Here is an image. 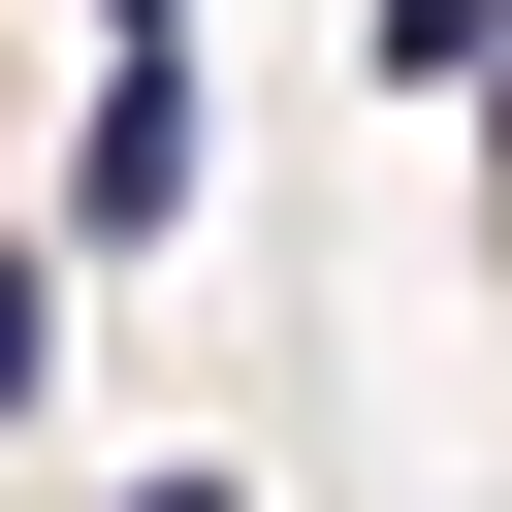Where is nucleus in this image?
Instances as JSON below:
<instances>
[{
    "mask_svg": "<svg viewBox=\"0 0 512 512\" xmlns=\"http://www.w3.org/2000/svg\"><path fill=\"white\" fill-rule=\"evenodd\" d=\"M128 512H256V480H128Z\"/></svg>",
    "mask_w": 512,
    "mask_h": 512,
    "instance_id": "obj_4",
    "label": "nucleus"
},
{
    "mask_svg": "<svg viewBox=\"0 0 512 512\" xmlns=\"http://www.w3.org/2000/svg\"><path fill=\"white\" fill-rule=\"evenodd\" d=\"M384 96H480L512 128V0H384Z\"/></svg>",
    "mask_w": 512,
    "mask_h": 512,
    "instance_id": "obj_2",
    "label": "nucleus"
},
{
    "mask_svg": "<svg viewBox=\"0 0 512 512\" xmlns=\"http://www.w3.org/2000/svg\"><path fill=\"white\" fill-rule=\"evenodd\" d=\"M32 384H64V256H0V416H32Z\"/></svg>",
    "mask_w": 512,
    "mask_h": 512,
    "instance_id": "obj_3",
    "label": "nucleus"
},
{
    "mask_svg": "<svg viewBox=\"0 0 512 512\" xmlns=\"http://www.w3.org/2000/svg\"><path fill=\"white\" fill-rule=\"evenodd\" d=\"M64 224H96V256L192 224V32H96V160H64Z\"/></svg>",
    "mask_w": 512,
    "mask_h": 512,
    "instance_id": "obj_1",
    "label": "nucleus"
}]
</instances>
